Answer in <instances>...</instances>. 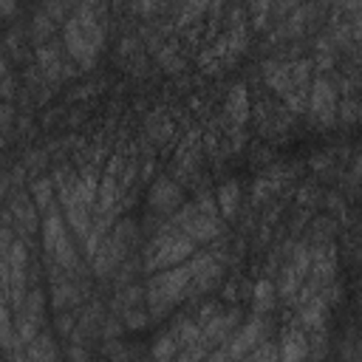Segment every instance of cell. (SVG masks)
<instances>
[{
    "mask_svg": "<svg viewBox=\"0 0 362 362\" xmlns=\"http://www.w3.org/2000/svg\"><path fill=\"white\" fill-rule=\"evenodd\" d=\"M325 320V300L314 297L308 305H303V322L305 325H320Z\"/></svg>",
    "mask_w": 362,
    "mask_h": 362,
    "instance_id": "obj_19",
    "label": "cell"
},
{
    "mask_svg": "<svg viewBox=\"0 0 362 362\" xmlns=\"http://www.w3.org/2000/svg\"><path fill=\"white\" fill-rule=\"evenodd\" d=\"M156 201H158L156 206H164V209H167V206H173V204L178 201V189H175L170 181H158V187H156Z\"/></svg>",
    "mask_w": 362,
    "mask_h": 362,
    "instance_id": "obj_20",
    "label": "cell"
},
{
    "mask_svg": "<svg viewBox=\"0 0 362 362\" xmlns=\"http://www.w3.org/2000/svg\"><path fill=\"white\" fill-rule=\"evenodd\" d=\"M42 246H45V252L59 266H71L74 263V243L68 238L65 218L57 209H48L45 212V221H42Z\"/></svg>",
    "mask_w": 362,
    "mask_h": 362,
    "instance_id": "obj_5",
    "label": "cell"
},
{
    "mask_svg": "<svg viewBox=\"0 0 362 362\" xmlns=\"http://www.w3.org/2000/svg\"><path fill=\"white\" fill-rule=\"evenodd\" d=\"M0 348L6 354H11V356L23 348L20 339H17V334H14V322H11V314H8L6 303H3V297H0Z\"/></svg>",
    "mask_w": 362,
    "mask_h": 362,
    "instance_id": "obj_14",
    "label": "cell"
},
{
    "mask_svg": "<svg viewBox=\"0 0 362 362\" xmlns=\"http://www.w3.org/2000/svg\"><path fill=\"white\" fill-rule=\"evenodd\" d=\"M252 305H255V311H257V314L272 311V305H274V288H272V283H269V280H260V283L255 286Z\"/></svg>",
    "mask_w": 362,
    "mask_h": 362,
    "instance_id": "obj_17",
    "label": "cell"
},
{
    "mask_svg": "<svg viewBox=\"0 0 362 362\" xmlns=\"http://www.w3.org/2000/svg\"><path fill=\"white\" fill-rule=\"evenodd\" d=\"M263 337H266V322H263L260 317H255V320H249L246 325H238V328L232 331V337L223 342V351H226V356H229L232 362H238V359L249 356V354L260 345Z\"/></svg>",
    "mask_w": 362,
    "mask_h": 362,
    "instance_id": "obj_8",
    "label": "cell"
},
{
    "mask_svg": "<svg viewBox=\"0 0 362 362\" xmlns=\"http://www.w3.org/2000/svg\"><path fill=\"white\" fill-rule=\"evenodd\" d=\"M218 215H223V218H232L235 215V209H238V204H240V187L235 184V181H226V184H221L218 187Z\"/></svg>",
    "mask_w": 362,
    "mask_h": 362,
    "instance_id": "obj_15",
    "label": "cell"
},
{
    "mask_svg": "<svg viewBox=\"0 0 362 362\" xmlns=\"http://www.w3.org/2000/svg\"><path fill=\"white\" fill-rule=\"evenodd\" d=\"M308 107L314 113V122L320 124H331L334 113H337V90L325 76H317L308 88Z\"/></svg>",
    "mask_w": 362,
    "mask_h": 362,
    "instance_id": "obj_9",
    "label": "cell"
},
{
    "mask_svg": "<svg viewBox=\"0 0 362 362\" xmlns=\"http://www.w3.org/2000/svg\"><path fill=\"white\" fill-rule=\"evenodd\" d=\"M243 40H246L243 25H232L226 34H221V37L215 40V45H212V48H206V51H204L201 65H206V71H218L221 65L232 62V59L240 54Z\"/></svg>",
    "mask_w": 362,
    "mask_h": 362,
    "instance_id": "obj_6",
    "label": "cell"
},
{
    "mask_svg": "<svg viewBox=\"0 0 362 362\" xmlns=\"http://www.w3.org/2000/svg\"><path fill=\"white\" fill-rule=\"evenodd\" d=\"M201 362H232V359L226 356V351H223V345H221V348H215V351H209V354H206V356H204Z\"/></svg>",
    "mask_w": 362,
    "mask_h": 362,
    "instance_id": "obj_21",
    "label": "cell"
},
{
    "mask_svg": "<svg viewBox=\"0 0 362 362\" xmlns=\"http://www.w3.org/2000/svg\"><path fill=\"white\" fill-rule=\"evenodd\" d=\"M192 252H195V240H189L184 232L173 229V232L158 235L150 243L147 257H144V266H147V272H164L170 266H178L184 260H189Z\"/></svg>",
    "mask_w": 362,
    "mask_h": 362,
    "instance_id": "obj_4",
    "label": "cell"
},
{
    "mask_svg": "<svg viewBox=\"0 0 362 362\" xmlns=\"http://www.w3.org/2000/svg\"><path fill=\"white\" fill-rule=\"evenodd\" d=\"M23 356H25V362H57L54 339L48 334H37L34 339H28L23 345Z\"/></svg>",
    "mask_w": 362,
    "mask_h": 362,
    "instance_id": "obj_11",
    "label": "cell"
},
{
    "mask_svg": "<svg viewBox=\"0 0 362 362\" xmlns=\"http://www.w3.org/2000/svg\"><path fill=\"white\" fill-rule=\"evenodd\" d=\"M226 113L232 119V124H243L249 119V93H246V85H235L232 93L226 96Z\"/></svg>",
    "mask_w": 362,
    "mask_h": 362,
    "instance_id": "obj_13",
    "label": "cell"
},
{
    "mask_svg": "<svg viewBox=\"0 0 362 362\" xmlns=\"http://www.w3.org/2000/svg\"><path fill=\"white\" fill-rule=\"evenodd\" d=\"M308 354V342L300 331H286L283 342H280V351H277V359L280 362H303Z\"/></svg>",
    "mask_w": 362,
    "mask_h": 362,
    "instance_id": "obj_12",
    "label": "cell"
},
{
    "mask_svg": "<svg viewBox=\"0 0 362 362\" xmlns=\"http://www.w3.org/2000/svg\"><path fill=\"white\" fill-rule=\"evenodd\" d=\"M175 354H178V342H175V334H173V328H170L167 334H161V337L156 339V345H153V359H156V362H173Z\"/></svg>",
    "mask_w": 362,
    "mask_h": 362,
    "instance_id": "obj_16",
    "label": "cell"
},
{
    "mask_svg": "<svg viewBox=\"0 0 362 362\" xmlns=\"http://www.w3.org/2000/svg\"><path fill=\"white\" fill-rule=\"evenodd\" d=\"M175 229L184 232L189 240L201 243V240H212L218 232H221V215H218V206L212 204V198H198L195 204L184 206L178 215H175Z\"/></svg>",
    "mask_w": 362,
    "mask_h": 362,
    "instance_id": "obj_3",
    "label": "cell"
},
{
    "mask_svg": "<svg viewBox=\"0 0 362 362\" xmlns=\"http://www.w3.org/2000/svg\"><path fill=\"white\" fill-rule=\"evenodd\" d=\"M308 255H305V249H297V255L291 257V263L286 266V272H283V294L291 300L294 297V291L303 286V277H305V272H308Z\"/></svg>",
    "mask_w": 362,
    "mask_h": 362,
    "instance_id": "obj_10",
    "label": "cell"
},
{
    "mask_svg": "<svg viewBox=\"0 0 362 362\" xmlns=\"http://www.w3.org/2000/svg\"><path fill=\"white\" fill-rule=\"evenodd\" d=\"M31 192H34V204H37L40 209H51V195H54L51 178H37L34 187H31Z\"/></svg>",
    "mask_w": 362,
    "mask_h": 362,
    "instance_id": "obj_18",
    "label": "cell"
},
{
    "mask_svg": "<svg viewBox=\"0 0 362 362\" xmlns=\"http://www.w3.org/2000/svg\"><path fill=\"white\" fill-rule=\"evenodd\" d=\"M204 260H206V255H204V257L184 260V263L170 266V269H164V272H158V274H153V277L147 280V294H144V300H147V308H150L153 317H161V314L170 311L178 300L187 297L189 280H192V274L198 272V266H201Z\"/></svg>",
    "mask_w": 362,
    "mask_h": 362,
    "instance_id": "obj_2",
    "label": "cell"
},
{
    "mask_svg": "<svg viewBox=\"0 0 362 362\" xmlns=\"http://www.w3.org/2000/svg\"><path fill=\"white\" fill-rule=\"evenodd\" d=\"M105 8L102 6H76L68 11L62 37L71 59L79 68H90L105 42Z\"/></svg>",
    "mask_w": 362,
    "mask_h": 362,
    "instance_id": "obj_1",
    "label": "cell"
},
{
    "mask_svg": "<svg viewBox=\"0 0 362 362\" xmlns=\"http://www.w3.org/2000/svg\"><path fill=\"white\" fill-rule=\"evenodd\" d=\"M25 263H28V252H25V243L23 240H14L11 249H8V269H6V294L14 305V311L23 305L25 294Z\"/></svg>",
    "mask_w": 362,
    "mask_h": 362,
    "instance_id": "obj_7",
    "label": "cell"
}]
</instances>
